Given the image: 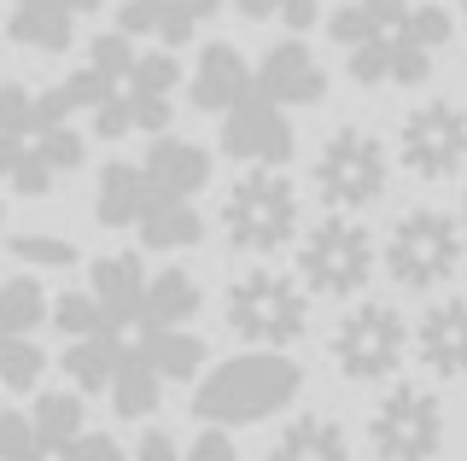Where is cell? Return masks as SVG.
<instances>
[{"label": "cell", "mask_w": 467, "mask_h": 461, "mask_svg": "<svg viewBox=\"0 0 467 461\" xmlns=\"http://www.w3.org/2000/svg\"><path fill=\"white\" fill-rule=\"evenodd\" d=\"M70 99L65 88L29 94L24 82H0V181L24 199L53 193L58 176L82 164V135L70 128Z\"/></svg>", "instance_id": "cell-1"}, {"label": "cell", "mask_w": 467, "mask_h": 461, "mask_svg": "<svg viewBox=\"0 0 467 461\" xmlns=\"http://www.w3.org/2000/svg\"><path fill=\"white\" fill-rule=\"evenodd\" d=\"M298 392H304V368L281 356L275 344H257V351L228 356V363L204 374L193 392V415L204 426H252L281 415Z\"/></svg>", "instance_id": "cell-2"}, {"label": "cell", "mask_w": 467, "mask_h": 461, "mask_svg": "<svg viewBox=\"0 0 467 461\" xmlns=\"http://www.w3.org/2000/svg\"><path fill=\"white\" fill-rule=\"evenodd\" d=\"M223 234L245 257H275L298 240V187L281 176V164H245L223 199Z\"/></svg>", "instance_id": "cell-3"}, {"label": "cell", "mask_w": 467, "mask_h": 461, "mask_svg": "<svg viewBox=\"0 0 467 461\" xmlns=\"http://www.w3.org/2000/svg\"><path fill=\"white\" fill-rule=\"evenodd\" d=\"M374 263H379V246L357 222V210H327L298 240V281L304 292H321V298H357L374 281Z\"/></svg>", "instance_id": "cell-4"}, {"label": "cell", "mask_w": 467, "mask_h": 461, "mask_svg": "<svg viewBox=\"0 0 467 461\" xmlns=\"http://www.w3.org/2000/svg\"><path fill=\"white\" fill-rule=\"evenodd\" d=\"M228 327L245 344H292L310 327V298H304V281L281 275V269H245L228 286Z\"/></svg>", "instance_id": "cell-5"}, {"label": "cell", "mask_w": 467, "mask_h": 461, "mask_svg": "<svg viewBox=\"0 0 467 461\" xmlns=\"http://www.w3.org/2000/svg\"><path fill=\"white\" fill-rule=\"evenodd\" d=\"M462 269V228L444 210H409L386 234V275L403 292H432Z\"/></svg>", "instance_id": "cell-6"}, {"label": "cell", "mask_w": 467, "mask_h": 461, "mask_svg": "<svg viewBox=\"0 0 467 461\" xmlns=\"http://www.w3.org/2000/svg\"><path fill=\"white\" fill-rule=\"evenodd\" d=\"M327 351H333V368L357 385L391 380L409 356V322L391 304H357L350 315H339Z\"/></svg>", "instance_id": "cell-7"}, {"label": "cell", "mask_w": 467, "mask_h": 461, "mask_svg": "<svg viewBox=\"0 0 467 461\" xmlns=\"http://www.w3.org/2000/svg\"><path fill=\"white\" fill-rule=\"evenodd\" d=\"M316 193L327 210H368L386 193V147L357 123L333 128L316 152Z\"/></svg>", "instance_id": "cell-8"}, {"label": "cell", "mask_w": 467, "mask_h": 461, "mask_svg": "<svg viewBox=\"0 0 467 461\" xmlns=\"http://www.w3.org/2000/svg\"><path fill=\"white\" fill-rule=\"evenodd\" d=\"M368 438L379 461H432L444 444V415L427 385H391L368 415Z\"/></svg>", "instance_id": "cell-9"}, {"label": "cell", "mask_w": 467, "mask_h": 461, "mask_svg": "<svg viewBox=\"0 0 467 461\" xmlns=\"http://www.w3.org/2000/svg\"><path fill=\"white\" fill-rule=\"evenodd\" d=\"M398 158L409 176L420 181H450L467 164V111L456 99H427L403 118L398 135Z\"/></svg>", "instance_id": "cell-10"}, {"label": "cell", "mask_w": 467, "mask_h": 461, "mask_svg": "<svg viewBox=\"0 0 467 461\" xmlns=\"http://www.w3.org/2000/svg\"><path fill=\"white\" fill-rule=\"evenodd\" d=\"M223 152L234 164H292L298 135H292V123H286V106H275L263 88L234 99L223 111Z\"/></svg>", "instance_id": "cell-11"}, {"label": "cell", "mask_w": 467, "mask_h": 461, "mask_svg": "<svg viewBox=\"0 0 467 461\" xmlns=\"http://www.w3.org/2000/svg\"><path fill=\"white\" fill-rule=\"evenodd\" d=\"M257 88L275 99V106H321L327 99V70L298 36L292 41H275L257 65Z\"/></svg>", "instance_id": "cell-12"}, {"label": "cell", "mask_w": 467, "mask_h": 461, "mask_svg": "<svg viewBox=\"0 0 467 461\" xmlns=\"http://www.w3.org/2000/svg\"><path fill=\"white\" fill-rule=\"evenodd\" d=\"M88 292L99 298V315H106L111 333H135V327H140V298H146L140 257L135 251L94 257V269H88Z\"/></svg>", "instance_id": "cell-13"}, {"label": "cell", "mask_w": 467, "mask_h": 461, "mask_svg": "<svg viewBox=\"0 0 467 461\" xmlns=\"http://www.w3.org/2000/svg\"><path fill=\"white\" fill-rule=\"evenodd\" d=\"M223 0H123L117 30L123 36H158L164 47H187L204 18H216Z\"/></svg>", "instance_id": "cell-14"}, {"label": "cell", "mask_w": 467, "mask_h": 461, "mask_svg": "<svg viewBox=\"0 0 467 461\" xmlns=\"http://www.w3.org/2000/svg\"><path fill=\"white\" fill-rule=\"evenodd\" d=\"M415 356L438 380H462L467 374V298H444L420 315L415 327Z\"/></svg>", "instance_id": "cell-15"}, {"label": "cell", "mask_w": 467, "mask_h": 461, "mask_svg": "<svg viewBox=\"0 0 467 461\" xmlns=\"http://www.w3.org/2000/svg\"><path fill=\"white\" fill-rule=\"evenodd\" d=\"M257 88V70L240 59V47H228V41H211V47L199 53V65H193V77H187V94H193V106L199 111H223L234 106V99H245Z\"/></svg>", "instance_id": "cell-16"}, {"label": "cell", "mask_w": 467, "mask_h": 461, "mask_svg": "<svg viewBox=\"0 0 467 461\" xmlns=\"http://www.w3.org/2000/svg\"><path fill=\"white\" fill-rule=\"evenodd\" d=\"M146 181L158 187V193H175V199H193L204 193V181H211V152L199 147V140H182V135H152V147L140 158Z\"/></svg>", "instance_id": "cell-17"}, {"label": "cell", "mask_w": 467, "mask_h": 461, "mask_svg": "<svg viewBox=\"0 0 467 461\" xmlns=\"http://www.w3.org/2000/svg\"><path fill=\"white\" fill-rule=\"evenodd\" d=\"M135 234L146 251H187L204 240V216L193 210V199H175V193H158L146 181V205L135 216Z\"/></svg>", "instance_id": "cell-18"}, {"label": "cell", "mask_w": 467, "mask_h": 461, "mask_svg": "<svg viewBox=\"0 0 467 461\" xmlns=\"http://www.w3.org/2000/svg\"><path fill=\"white\" fill-rule=\"evenodd\" d=\"M6 36L29 53H65L70 36H77V12L65 0H12Z\"/></svg>", "instance_id": "cell-19"}, {"label": "cell", "mask_w": 467, "mask_h": 461, "mask_svg": "<svg viewBox=\"0 0 467 461\" xmlns=\"http://www.w3.org/2000/svg\"><path fill=\"white\" fill-rule=\"evenodd\" d=\"M269 461H350V444H345V426L333 415H292L275 438Z\"/></svg>", "instance_id": "cell-20"}, {"label": "cell", "mask_w": 467, "mask_h": 461, "mask_svg": "<svg viewBox=\"0 0 467 461\" xmlns=\"http://www.w3.org/2000/svg\"><path fill=\"white\" fill-rule=\"evenodd\" d=\"M123 351H129V333L99 327V333L70 339L58 363H65V374H70V385H77V392H106L111 374H117V363H123Z\"/></svg>", "instance_id": "cell-21"}, {"label": "cell", "mask_w": 467, "mask_h": 461, "mask_svg": "<svg viewBox=\"0 0 467 461\" xmlns=\"http://www.w3.org/2000/svg\"><path fill=\"white\" fill-rule=\"evenodd\" d=\"M199 281L187 269H158L146 275V298H140V327H187L199 315Z\"/></svg>", "instance_id": "cell-22"}, {"label": "cell", "mask_w": 467, "mask_h": 461, "mask_svg": "<svg viewBox=\"0 0 467 461\" xmlns=\"http://www.w3.org/2000/svg\"><path fill=\"white\" fill-rule=\"evenodd\" d=\"M129 344H135L164 380H193L199 363H204V339L187 333V327H135Z\"/></svg>", "instance_id": "cell-23"}, {"label": "cell", "mask_w": 467, "mask_h": 461, "mask_svg": "<svg viewBox=\"0 0 467 461\" xmlns=\"http://www.w3.org/2000/svg\"><path fill=\"white\" fill-rule=\"evenodd\" d=\"M146 205V169L140 164H106L94 187V216L99 228H135V216Z\"/></svg>", "instance_id": "cell-24"}, {"label": "cell", "mask_w": 467, "mask_h": 461, "mask_svg": "<svg viewBox=\"0 0 467 461\" xmlns=\"http://www.w3.org/2000/svg\"><path fill=\"white\" fill-rule=\"evenodd\" d=\"M158 392H164V374H158V368L135 351V344H129L123 363H117V374H111V385H106L111 409L123 415V421H140V415L158 409Z\"/></svg>", "instance_id": "cell-25"}, {"label": "cell", "mask_w": 467, "mask_h": 461, "mask_svg": "<svg viewBox=\"0 0 467 461\" xmlns=\"http://www.w3.org/2000/svg\"><path fill=\"white\" fill-rule=\"evenodd\" d=\"M82 392H41L29 421H36V438H41V456H58L70 438L82 432Z\"/></svg>", "instance_id": "cell-26"}, {"label": "cell", "mask_w": 467, "mask_h": 461, "mask_svg": "<svg viewBox=\"0 0 467 461\" xmlns=\"http://www.w3.org/2000/svg\"><path fill=\"white\" fill-rule=\"evenodd\" d=\"M47 322V292L36 275H12L0 281V333H36Z\"/></svg>", "instance_id": "cell-27"}, {"label": "cell", "mask_w": 467, "mask_h": 461, "mask_svg": "<svg viewBox=\"0 0 467 461\" xmlns=\"http://www.w3.org/2000/svg\"><path fill=\"white\" fill-rule=\"evenodd\" d=\"M47 356L36 351V333H0V385L6 392H36Z\"/></svg>", "instance_id": "cell-28"}, {"label": "cell", "mask_w": 467, "mask_h": 461, "mask_svg": "<svg viewBox=\"0 0 467 461\" xmlns=\"http://www.w3.org/2000/svg\"><path fill=\"white\" fill-rule=\"evenodd\" d=\"M18 263L29 269H77V240H65V234H12V246H6Z\"/></svg>", "instance_id": "cell-29"}, {"label": "cell", "mask_w": 467, "mask_h": 461, "mask_svg": "<svg viewBox=\"0 0 467 461\" xmlns=\"http://www.w3.org/2000/svg\"><path fill=\"white\" fill-rule=\"evenodd\" d=\"M47 322L65 339H82V333H99V327H106V315H99V298L94 292H58L53 304H47Z\"/></svg>", "instance_id": "cell-30"}, {"label": "cell", "mask_w": 467, "mask_h": 461, "mask_svg": "<svg viewBox=\"0 0 467 461\" xmlns=\"http://www.w3.org/2000/svg\"><path fill=\"white\" fill-rule=\"evenodd\" d=\"M0 461H41V438L29 409H0Z\"/></svg>", "instance_id": "cell-31"}, {"label": "cell", "mask_w": 467, "mask_h": 461, "mask_svg": "<svg viewBox=\"0 0 467 461\" xmlns=\"http://www.w3.org/2000/svg\"><path fill=\"white\" fill-rule=\"evenodd\" d=\"M450 30H456V24H450V12L444 6H432V0H427V6H409V18H403V36H415L420 41V47H450Z\"/></svg>", "instance_id": "cell-32"}, {"label": "cell", "mask_w": 467, "mask_h": 461, "mask_svg": "<svg viewBox=\"0 0 467 461\" xmlns=\"http://www.w3.org/2000/svg\"><path fill=\"white\" fill-rule=\"evenodd\" d=\"M379 30V24L368 18V6H362V0H350V6H339L327 18V36H333V47H357V41H368Z\"/></svg>", "instance_id": "cell-33"}, {"label": "cell", "mask_w": 467, "mask_h": 461, "mask_svg": "<svg viewBox=\"0 0 467 461\" xmlns=\"http://www.w3.org/2000/svg\"><path fill=\"white\" fill-rule=\"evenodd\" d=\"M53 461H129V456H123V444H117V438H106V432H88V426H82Z\"/></svg>", "instance_id": "cell-34"}, {"label": "cell", "mask_w": 467, "mask_h": 461, "mask_svg": "<svg viewBox=\"0 0 467 461\" xmlns=\"http://www.w3.org/2000/svg\"><path fill=\"white\" fill-rule=\"evenodd\" d=\"M182 461H240V456H234V438H228V426H204L199 438L182 450Z\"/></svg>", "instance_id": "cell-35"}, {"label": "cell", "mask_w": 467, "mask_h": 461, "mask_svg": "<svg viewBox=\"0 0 467 461\" xmlns=\"http://www.w3.org/2000/svg\"><path fill=\"white\" fill-rule=\"evenodd\" d=\"M135 461H182V450H175V438L170 432H140V444H135Z\"/></svg>", "instance_id": "cell-36"}, {"label": "cell", "mask_w": 467, "mask_h": 461, "mask_svg": "<svg viewBox=\"0 0 467 461\" xmlns=\"http://www.w3.org/2000/svg\"><path fill=\"white\" fill-rule=\"evenodd\" d=\"M362 6H368V18L379 24V30H391V24L409 18V0H362Z\"/></svg>", "instance_id": "cell-37"}, {"label": "cell", "mask_w": 467, "mask_h": 461, "mask_svg": "<svg viewBox=\"0 0 467 461\" xmlns=\"http://www.w3.org/2000/svg\"><path fill=\"white\" fill-rule=\"evenodd\" d=\"M234 6H240V18L263 24V18H275V12H281V0H234Z\"/></svg>", "instance_id": "cell-38"}, {"label": "cell", "mask_w": 467, "mask_h": 461, "mask_svg": "<svg viewBox=\"0 0 467 461\" xmlns=\"http://www.w3.org/2000/svg\"><path fill=\"white\" fill-rule=\"evenodd\" d=\"M65 6L77 12V18H88V12H99V6H106V0H65Z\"/></svg>", "instance_id": "cell-39"}, {"label": "cell", "mask_w": 467, "mask_h": 461, "mask_svg": "<svg viewBox=\"0 0 467 461\" xmlns=\"http://www.w3.org/2000/svg\"><path fill=\"white\" fill-rule=\"evenodd\" d=\"M462 222H467V199H462Z\"/></svg>", "instance_id": "cell-40"}, {"label": "cell", "mask_w": 467, "mask_h": 461, "mask_svg": "<svg viewBox=\"0 0 467 461\" xmlns=\"http://www.w3.org/2000/svg\"><path fill=\"white\" fill-rule=\"evenodd\" d=\"M462 12H467V0H462Z\"/></svg>", "instance_id": "cell-41"}, {"label": "cell", "mask_w": 467, "mask_h": 461, "mask_svg": "<svg viewBox=\"0 0 467 461\" xmlns=\"http://www.w3.org/2000/svg\"><path fill=\"white\" fill-rule=\"evenodd\" d=\"M47 461H53V456H47Z\"/></svg>", "instance_id": "cell-42"}]
</instances>
